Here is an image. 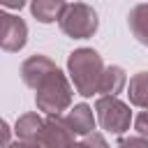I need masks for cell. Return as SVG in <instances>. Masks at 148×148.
<instances>
[{
    "mask_svg": "<svg viewBox=\"0 0 148 148\" xmlns=\"http://www.w3.org/2000/svg\"><path fill=\"white\" fill-rule=\"evenodd\" d=\"M67 67H69V74H72V81H74V88L79 90V95L88 97V95L97 92L102 72H104V62L95 49H76L74 53H69Z\"/></svg>",
    "mask_w": 148,
    "mask_h": 148,
    "instance_id": "cell-1",
    "label": "cell"
},
{
    "mask_svg": "<svg viewBox=\"0 0 148 148\" xmlns=\"http://www.w3.org/2000/svg\"><path fill=\"white\" fill-rule=\"evenodd\" d=\"M35 102H37V109L49 113V116H60V111H65L72 104V88H69V83L60 69L49 74L37 86Z\"/></svg>",
    "mask_w": 148,
    "mask_h": 148,
    "instance_id": "cell-2",
    "label": "cell"
},
{
    "mask_svg": "<svg viewBox=\"0 0 148 148\" xmlns=\"http://www.w3.org/2000/svg\"><path fill=\"white\" fill-rule=\"evenodd\" d=\"M58 23L65 35H69L74 39H83L97 30V14L86 2H72V5H65Z\"/></svg>",
    "mask_w": 148,
    "mask_h": 148,
    "instance_id": "cell-3",
    "label": "cell"
},
{
    "mask_svg": "<svg viewBox=\"0 0 148 148\" xmlns=\"http://www.w3.org/2000/svg\"><path fill=\"white\" fill-rule=\"evenodd\" d=\"M95 111H97V120L102 125V130L111 132V134H123L125 130H130L132 123V111L125 102H120L118 97H109L102 95L95 102Z\"/></svg>",
    "mask_w": 148,
    "mask_h": 148,
    "instance_id": "cell-4",
    "label": "cell"
},
{
    "mask_svg": "<svg viewBox=\"0 0 148 148\" xmlns=\"http://www.w3.org/2000/svg\"><path fill=\"white\" fill-rule=\"evenodd\" d=\"M37 148H72L74 146V134L67 130L60 116H49L44 120V127L35 141Z\"/></svg>",
    "mask_w": 148,
    "mask_h": 148,
    "instance_id": "cell-5",
    "label": "cell"
},
{
    "mask_svg": "<svg viewBox=\"0 0 148 148\" xmlns=\"http://www.w3.org/2000/svg\"><path fill=\"white\" fill-rule=\"evenodd\" d=\"M25 39H28V25L23 18L18 16H12V14H5L0 9V49L5 51H18L25 46Z\"/></svg>",
    "mask_w": 148,
    "mask_h": 148,
    "instance_id": "cell-6",
    "label": "cell"
},
{
    "mask_svg": "<svg viewBox=\"0 0 148 148\" xmlns=\"http://www.w3.org/2000/svg\"><path fill=\"white\" fill-rule=\"evenodd\" d=\"M56 69H58V67H56V62H53L51 58H46V56H30V58L23 60V65H21V76H23L25 86H30V88L37 90V86H39L49 74H53Z\"/></svg>",
    "mask_w": 148,
    "mask_h": 148,
    "instance_id": "cell-7",
    "label": "cell"
},
{
    "mask_svg": "<svg viewBox=\"0 0 148 148\" xmlns=\"http://www.w3.org/2000/svg\"><path fill=\"white\" fill-rule=\"evenodd\" d=\"M62 123L67 125V130L76 136H88L92 134L95 130V116H92V109L88 104H76L69 109V113L62 118Z\"/></svg>",
    "mask_w": 148,
    "mask_h": 148,
    "instance_id": "cell-8",
    "label": "cell"
},
{
    "mask_svg": "<svg viewBox=\"0 0 148 148\" xmlns=\"http://www.w3.org/2000/svg\"><path fill=\"white\" fill-rule=\"evenodd\" d=\"M125 83H127V76H125L123 67L111 65V67H104L97 92H104V95H109V97H116V95L125 88Z\"/></svg>",
    "mask_w": 148,
    "mask_h": 148,
    "instance_id": "cell-9",
    "label": "cell"
},
{
    "mask_svg": "<svg viewBox=\"0 0 148 148\" xmlns=\"http://www.w3.org/2000/svg\"><path fill=\"white\" fill-rule=\"evenodd\" d=\"M42 127H44V118H42V116H37V113H25V116H21V118L16 120V136H18V141L35 146Z\"/></svg>",
    "mask_w": 148,
    "mask_h": 148,
    "instance_id": "cell-10",
    "label": "cell"
},
{
    "mask_svg": "<svg viewBox=\"0 0 148 148\" xmlns=\"http://www.w3.org/2000/svg\"><path fill=\"white\" fill-rule=\"evenodd\" d=\"M127 23H130V30L132 35L148 46V2H141V5H134L127 14Z\"/></svg>",
    "mask_w": 148,
    "mask_h": 148,
    "instance_id": "cell-11",
    "label": "cell"
},
{
    "mask_svg": "<svg viewBox=\"0 0 148 148\" xmlns=\"http://www.w3.org/2000/svg\"><path fill=\"white\" fill-rule=\"evenodd\" d=\"M62 9H65V2H62V0H37V2L30 5L32 16H35L37 21H42V23H53V21H58L60 14H62Z\"/></svg>",
    "mask_w": 148,
    "mask_h": 148,
    "instance_id": "cell-12",
    "label": "cell"
},
{
    "mask_svg": "<svg viewBox=\"0 0 148 148\" xmlns=\"http://www.w3.org/2000/svg\"><path fill=\"white\" fill-rule=\"evenodd\" d=\"M127 95H130V102L134 106H141L148 111V72H139L130 79Z\"/></svg>",
    "mask_w": 148,
    "mask_h": 148,
    "instance_id": "cell-13",
    "label": "cell"
},
{
    "mask_svg": "<svg viewBox=\"0 0 148 148\" xmlns=\"http://www.w3.org/2000/svg\"><path fill=\"white\" fill-rule=\"evenodd\" d=\"M116 148H148V139H143V136H127V139H120Z\"/></svg>",
    "mask_w": 148,
    "mask_h": 148,
    "instance_id": "cell-14",
    "label": "cell"
},
{
    "mask_svg": "<svg viewBox=\"0 0 148 148\" xmlns=\"http://www.w3.org/2000/svg\"><path fill=\"white\" fill-rule=\"evenodd\" d=\"M83 143H86L88 148H109V143L104 141V136H102V134H97V132H92V134H88Z\"/></svg>",
    "mask_w": 148,
    "mask_h": 148,
    "instance_id": "cell-15",
    "label": "cell"
},
{
    "mask_svg": "<svg viewBox=\"0 0 148 148\" xmlns=\"http://www.w3.org/2000/svg\"><path fill=\"white\" fill-rule=\"evenodd\" d=\"M134 127H136V132L146 139L148 136V111H141L139 116H136V120H134Z\"/></svg>",
    "mask_w": 148,
    "mask_h": 148,
    "instance_id": "cell-16",
    "label": "cell"
},
{
    "mask_svg": "<svg viewBox=\"0 0 148 148\" xmlns=\"http://www.w3.org/2000/svg\"><path fill=\"white\" fill-rule=\"evenodd\" d=\"M9 136H12V132H9V125L0 118V148H7L9 146Z\"/></svg>",
    "mask_w": 148,
    "mask_h": 148,
    "instance_id": "cell-17",
    "label": "cell"
},
{
    "mask_svg": "<svg viewBox=\"0 0 148 148\" xmlns=\"http://www.w3.org/2000/svg\"><path fill=\"white\" fill-rule=\"evenodd\" d=\"M7 148H37V146H32V143H23V141H16V143H9Z\"/></svg>",
    "mask_w": 148,
    "mask_h": 148,
    "instance_id": "cell-18",
    "label": "cell"
},
{
    "mask_svg": "<svg viewBox=\"0 0 148 148\" xmlns=\"http://www.w3.org/2000/svg\"><path fill=\"white\" fill-rule=\"evenodd\" d=\"M72 148H88V146H86V143H74Z\"/></svg>",
    "mask_w": 148,
    "mask_h": 148,
    "instance_id": "cell-19",
    "label": "cell"
}]
</instances>
